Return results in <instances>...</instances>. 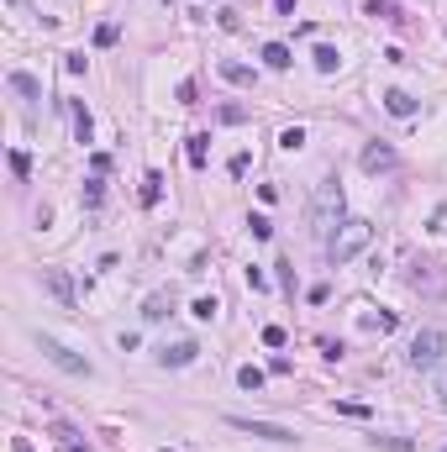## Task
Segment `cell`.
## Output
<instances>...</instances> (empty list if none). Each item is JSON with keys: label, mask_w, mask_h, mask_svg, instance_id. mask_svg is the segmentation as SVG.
<instances>
[{"label": "cell", "mask_w": 447, "mask_h": 452, "mask_svg": "<svg viewBox=\"0 0 447 452\" xmlns=\"http://www.w3.org/2000/svg\"><path fill=\"white\" fill-rule=\"evenodd\" d=\"M363 11H369V16H374V21H395V26L405 21V11L395 6V0H369V6H363Z\"/></svg>", "instance_id": "cell-11"}, {"label": "cell", "mask_w": 447, "mask_h": 452, "mask_svg": "<svg viewBox=\"0 0 447 452\" xmlns=\"http://www.w3.org/2000/svg\"><path fill=\"white\" fill-rule=\"evenodd\" d=\"M263 63H268V69H290L295 58H290V48H284V43H268L263 48Z\"/></svg>", "instance_id": "cell-17"}, {"label": "cell", "mask_w": 447, "mask_h": 452, "mask_svg": "<svg viewBox=\"0 0 447 452\" xmlns=\"http://www.w3.org/2000/svg\"><path fill=\"white\" fill-rule=\"evenodd\" d=\"M11 174H16V179H32V158H26L21 148L11 153Z\"/></svg>", "instance_id": "cell-24"}, {"label": "cell", "mask_w": 447, "mask_h": 452, "mask_svg": "<svg viewBox=\"0 0 447 452\" xmlns=\"http://www.w3.org/2000/svg\"><path fill=\"white\" fill-rule=\"evenodd\" d=\"M263 379H268V374H263V368H253V363L237 368V384H242V389H263Z\"/></svg>", "instance_id": "cell-22"}, {"label": "cell", "mask_w": 447, "mask_h": 452, "mask_svg": "<svg viewBox=\"0 0 447 452\" xmlns=\"http://www.w3.org/2000/svg\"><path fill=\"white\" fill-rule=\"evenodd\" d=\"M37 348H43V357H48L53 368H63V374H74V379H90V357H79L74 348H63L58 337H48V331H43V337H37Z\"/></svg>", "instance_id": "cell-3"}, {"label": "cell", "mask_w": 447, "mask_h": 452, "mask_svg": "<svg viewBox=\"0 0 447 452\" xmlns=\"http://www.w3.org/2000/svg\"><path fill=\"white\" fill-rule=\"evenodd\" d=\"M206 142H211L206 131H195V137H189V148H184V153H189V168H206Z\"/></svg>", "instance_id": "cell-18"}, {"label": "cell", "mask_w": 447, "mask_h": 452, "mask_svg": "<svg viewBox=\"0 0 447 452\" xmlns=\"http://www.w3.org/2000/svg\"><path fill=\"white\" fill-rule=\"evenodd\" d=\"M437 400H442V410H447V368L437 374Z\"/></svg>", "instance_id": "cell-32"}, {"label": "cell", "mask_w": 447, "mask_h": 452, "mask_svg": "<svg viewBox=\"0 0 447 452\" xmlns=\"http://www.w3.org/2000/svg\"><path fill=\"white\" fill-rule=\"evenodd\" d=\"M43 284H48V295L58 300V305H69V311H74V300H79V295H74V279L63 274V269H48V274H43Z\"/></svg>", "instance_id": "cell-8"}, {"label": "cell", "mask_w": 447, "mask_h": 452, "mask_svg": "<svg viewBox=\"0 0 447 452\" xmlns=\"http://www.w3.org/2000/svg\"><path fill=\"white\" fill-rule=\"evenodd\" d=\"M279 148H284V153H300V148H305V127H284V131H279Z\"/></svg>", "instance_id": "cell-19"}, {"label": "cell", "mask_w": 447, "mask_h": 452, "mask_svg": "<svg viewBox=\"0 0 447 452\" xmlns=\"http://www.w3.org/2000/svg\"><path fill=\"white\" fill-rule=\"evenodd\" d=\"M337 216H342V184H337V179H327V184L316 190V205H310V226H316L321 237H332L337 226H342Z\"/></svg>", "instance_id": "cell-2"}, {"label": "cell", "mask_w": 447, "mask_h": 452, "mask_svg": "<svg viewBox=\"0 0 447 452\" xmlns=\"http://www.w3.org/2000/svg\"><path fill=\"white\" fill-rule=\"evenodd\" d=\"M216 311H221V300H216V295H200L195 305H189V316H195V321H211Z\"/></svg>", "instance_id": "cell-20"}, {"label": "cell", "mask_w": 447, "mask_h": 452, "mask_svg": "<svg viewBox=\"0 0 447 452\" xmlns=\"http://www.w3.org/2000/svg\"><path fill=\"white\" fill-rule=\"evenodd\" d=\"M274 6H279V11H284V16H290V11H295V0H274Z\"/></svg>", "instance_id": "cell-33"}, {"label": "cell", "mask_w": 447, "mask_h": 452, "mask_svg": "<svg viewBox=\"0 0 447 452\" xmlns=\"http://www.w3.org/2000/svg\"><path fill=\"white\" fill-rule=\"evenodd\" d=\"M374 242V221H363V216H347L337 232L327 237V258H332V269H342V263H353L363 247Z\"/></svg>", "instance_id": "cell-1"}, {"label": "cell", "mask_w": 447, "mask_h": 452, "mask_svg": "<svg viewBox=\"0 0 447 452\" xmlns=\"http://www.w3.org/2000/svg\"><path fill=\"white\" fill-rule=\"evenodd\" d=\"M310 58H316V69H321V74H337V63H342V53H337L332 43H321L316 53H310Z\"/></svg>", "instance_id": "cell-16"}, {"label": "cell", "mask_w": 447, "mask_h": 452, "mask_svg": "<svg viewBox=\"0 0 447 452\" xmlns=\"http://www.w3.org/2000/svg\"><path fill=\"white\" fill-rule=\"evenodd\" d=\"M216 116H221V122H226V127H237V122H248V111H242V105H221V111H216Z\"/></svg>", "instance_id": "cell-26"}, {"label": "cell", "mask_w": 447, "mask_h": 452, "mask_svg": "<svg viewBox=\"0 0 447 452\" xmlns=\"http://www.w3.org/2000/svg\"><path fill=\"white\" fill-rule=\"evenodd\" d=\"M85 205H90V210H95V205H100V174H95V179L85 184Z\"/></svg>", "instance_id": "cell-28"}, {"label": "cell", "mask_w": 447, "mask_h": 452, "mask_svg": "<svg viewBox=\"0 0 447 452\" xmlns=\"http://www.w3.org/2000/svg\"><path fill=\"white\" fill-rule=\"evenodd\" d=\"M158 195H164V174L147 168V174H142V205H158Z\"/></svg>", "instance_id": "cell-15"}, {"label": "cell", "mask_w": 447, "mask_h": 452, "mask_svg": "<svg viewBox=\"0 0 447 452\" xmlns=\"http://www.w3.org/2000/svg\"><path fill=\"white\" fill-rule=\"evenodd\" d=\"M363 326H369V331H395V311H384V316H363Z\"/></svg>", "instance_id": "cell-25"}, {"label": "cell", "mask_w": 447, "mask_h": 452, "mask_svg": "<svg viewBox=\"0 0 447 452\" xmlns=\"http://www.w3.org/2000/svg\"><path fill=\"white\" fill-rule=\"evenodd\" d=\"M195 357H200L195 342H174V348L164 342V348H158V363H164V368H184V363H195Z\"/></svg>", "instance_id": "cell-9"}, {"label": "cell", "mask_w": 447, "mask_h": 452, "mask_svg": "<svg viewBox=\"0 0 447 452\" xmlns=\"http://www.w3.org/2000/svg\"><path fill=\"white\" fill-rule=\"evenodd\" d=\"M248 232H253V242H268L274 226H268V216H248Z\"/></svg>", "instance_id": "cell-23"}, {"label": "cell", "mask_w": 447, "mask_h": 452, "mask_svg": "<svg viewBox=\"0 0 447 452\" xmlns=\"http://www.w3.org/2000/svg\"><path fill=\"white\" fill-rule=\"evenodd\" d=\"M221 79H226V85H253L258 74H253L248 63H232V58H226V63H221Z\"/></svg>", "instance_id": "cell-14"}, {"label": "cell", "mask_w": 447, "mask_h": 452, "mask_svg": "<svg viewBox=\"0 0 447 452\" xmlns=\"http://www.w3.org/2000/svg\"><path fill=\"white\" fill-rule=\"evenodd\" d=\"M11 90H16V95H26V100H43V85H37L32 74H21V69L11 74Z\"/></svg>", "instance_id": "cell-13"}, {"label": "cell", "mask_w": 447, "mask_h": 452, "mask_svg": "<svg viewBox=\"0 0 447 452\" xmlns=\"http://www.w3.org/2000/svg\"><path fill=\"white\" fill-rule=\"evenodd\" d=\"M248 289H268V274L263 269H248Z\"/></svg>", "instance_id": "cell-31"}, {"label": "cell", "mask_w": 447, "mask_h": 452, "mask_svg": "<svg viewBox=\"0 0 447 452\" xmlns=\"http://www.w3.org/2000/svg\"><path fill=\"white\" fill-rule=\"evenodd\" d=\"M263 348H284V326H263Z\"/></svg>", "instance_id": "cell-29"}, {"label": "cell", "mask_w": 447, "mask_h": 452, "mask_svg": "<svg viewBox=\"0 0 447 452\" xmlns=\"http://www.w3.org/2000/svg\"><path fill=\"white\" fill-rule=\"evenodd\" d=\"M69 452H90V447H79V442H69Z\"/></svg>", "instance_id": "cell-34"}, {"label": "cell", "mask_w": 447, "mask_h": 452, "mask_svg": "<svg viewBox=\"0 0 447 452\" xmlns=\"http://www.w3.org/2000/svg\"><path fill=\"white\" fill-rule=\"evenodd\" d=\"M69 116H74V137H79V142H90V137H95V122H90V111H85L79 100H69Z\"/></svg>", "instance_id": "cell-12"}, {"label": "cell", "mask_w": 447, "mask_h": 452, "mask_svg": "<svg viewBox=\"0 0 447 452\" xmlns=\"http://www.w3.org/2000/svg\"><path fill=\"white\" fill-rule=\"evenodd\" d=\"M442 353H447L442 326H421V331H416V342H411V368H437Z\"/></svg>", "instance_id": "cell-4"}, {"label": "cell", "mask_w": 447, "mask_h": 452, "mask_svg": "<svg viewBox=\"0 0 447 452\" xmlns=\"http://www.w3.org/2000/svg\"><path fill=\"white\" fill-rule=\"evenodd\" d=\"M142 316H147V321H164V316H169V295H147Z\"/></svg>", "instance_id": "cell-21"}, {"label": "cell", "mask_w": 447, "mask_h": 452, "mask_svg": "<svg viewBox=\"0 0 447 452\" xmlns=\"http://www.w3.org/2000/svg\"><path fill=\"white\" fill-rule=\"evenodd\" d=\"M384 111L405 122V116H416V95H405V90H384Z\"/></svg>", "instance_id": "cell-10"}, {"label": "cell", "mask_w": 447, "mask_h": 452, "mask_svg": "<svg viewBox=\"0 0 447 452\" xmlns=\"http://www.w3.org/2000/svg\"><path fill=\"white\" fill-rule=\"evenodd\" d=\"M226 426L248 431V436H263V442H295L290 426H279V421H253V416H226Z\"/></svg>", "instance_id": "cell-5"}, {"label": "cell", "mask_w": 447, "mask_h": 452, "mask_svg": "<svg viewBox=\"0 0 447 452\" xmlns=\"http://www.w3.org/2000/svg\"><path fill=\"white\" fill-rule=\"evenodd\" d=\"M405 279H411V289H421V295H442V289H447V279L437 274V263H411V274H405Z\"/></svg>", "instance_id": "cell-7"}, {"label": "cell", "mask_w": 447, "mask_h": 452, "mask_svg": "<svg viewBox=\"0 0 447 452\" xmlns=\"http://www.w3.org/2000/svg\"><path fill=\"white\" fill-rule=\"evenodd\" d=\"M111 43H116V26H111V21L95 26V48H111Z\"/></svg>", "instance_id": "cell-27"}, {"label": "cell", "mask_w": 447, "mask_h": 452, "mask_svg": "<svg viewBox=\"0 0 447 452\" xmlns=\"http://www.w3.org/2000/svg\"><path fill=\"white\" fill-rule=\"evenodd\" d=\"M26 452H32V447H26Z\"/></svg>", "instance_id": "cell-35"}, {"label": "cell", "mask_w": 447, "mask_h": 452, "mask_svg": "<svg viewBox=\"0 0 447 452\" xmlns=\"http://www.w3.org/2000/svg\"><path fill=\"white\" fill-rule=\"evenodd\" d=\"M358 163H363V174H384V168H395V163H400V153L389 148V142H369Z\"/></svg>", "instance_id": "cell-6"}, {"label": "cell", "mask_w": 447, "mask_h": 452, "mask_svg": "<svg viewBox=\"0 0 447 452\" xmlns=\"http://www.w3.org/2000/svg\"><path fill=\"white\" fill-rule=\"evenodd\" d=\"M337 416H353V421H369V405H337Z\"/></svg>", "instance_id": "cell-30"}]
</instances>
